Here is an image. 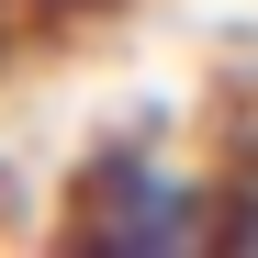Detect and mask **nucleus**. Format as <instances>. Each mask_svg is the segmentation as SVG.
Segmentation results:
<instances>
[{
    "mask_svg": "<svg viewBox=\"0 0 258 258\" xmlns=\"http://www.w3.org/2000/svg\"><path fill=\"white\" fill-rule=\"evenodd\" d=\"M68 236L79 247H202V236H247V213L213 202L202 168L90 157V168H79V202H68Z\"/></svg>",
    "mask_w": 258,
    "mask_h": 258,
    "instance_id": "nucleus-1",
    "label": "nucleus"
}]
</instances>
